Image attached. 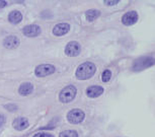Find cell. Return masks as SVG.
Segmentation results:
<instances>
[{"label":"cell","instance_id":"2","mask_svg":"<svg viewBox=\"0 0 155 137\" xmlns=\"http://www.w3.org/2000/svg\"><path fill=\"white\" fill-rule=\"evenodd\" d=\"M76 92H77V89L74 85H67L60 92L59 95V100L60 102H62L64 104L70 103L75 99L76 97Z\"/></svg>","mask_w":155,"mask_h":137},{"label":"cell","instance_id":"14","mask_svg":"<svg viewBox=\"0 0 155 137\" xmlns=\"http://www.w3.org/2000/svg\"><path fill=\"white\" fill-rule=\"evenodd\" d=\"M21 19H22V14L18 10H13L8 14V20L13 25L19 24L21 22Z\"/></svg>","mask_w":155,"mask_h":137},{"label":"cell","instance_id":"20","mask_svg":"<svg viewBox=\"0 0 155 137\" xmlns=\"http://www.w3.org/2000/svg\"><path fill=\"white\" fill-rule=\"evenodd\" d=\"M4 107L6 108V110H8V111H15V110L17 109V107L15 106V105H13V104H8V105H5Z\"/></svg>","mask_w":155,"mask_h":137},{"label":"cell","instance_id":"7","mask_svg":"<svg viewBox=\"0 0 155 137\" xmlns=\"http://www.w3.org/2000/svg\"><path fill=\"white\" fill-rule=\"evenodd\" d=\"M137 20H138V13L135 10L132 11H128L126 12L124 15L122 16V22L125 25H133L134 24H136Z\"/></svg>","mask_w":155,"mask_h":137},{"label":"cell","instance_id":"11","mask_svg":"<svg viewBox=\"0 0 155 137\" xmlns=\"http://www.w3.org/2000/svg\"><path fill=\"white\" fill-rule=\"evenodd\" d=\"M19 45V39L15 36H8L3 41V46L6 49H15Z\"/></svg>","mask_w":155,"mask_h":137},{"label":"cell","instance_id":"16","mask_svg":"<svg viewBox=\"0 0 155 137\" xmlns=\"http://www.w3.org/2000/svg\"><path fill=\"white\" fill-rule=\"evenodd\" d=\"M59 137H78V133L75 130H65L60 133Z\"/></svg>","mask_w":155,"mask_h":137},{"label":"cell","instance_id":"12","mask_svg":"<svg viewBox=\"0 0 155 137\" xmlns=\"http://www.w3.org/2000/svg\"><path fill=\"white\" fill-rule=\"evenodd\" d=\"M104 94V89L99 85H92V86H89L88 89H86V95L88 98H91V99H95V98H98L99 95H101Z\"/></svg>","mask_w":155,"mask_h":137},{"label":"cell","instance_id":"10","mask_svg":"<svg viewBox=\"0 0 155 137\" xmlns=\"http://www.w3.org/2000/svg\"><path fill=\"white\" fill-rule=\"evenodd\" d=\"M70 31V25L66 22H62V24H58L53 28V35L57 37H61L66 35Z\"/></svg>","mask_w":155,"mask_h":137},{"label":"cell","instance_id":"13","mask_svg":"<svg viewBox=\"0 0 155 137\" xmlns=\"http://www.w3.org/2000/svg\"><path fill=\"white\" fill-rule=\"evenodd\" d=\"M34 90V85L31 82H25L22 84H20L19 89H18V92L20 95H23V97H27V95H31Z\"/></svg>","mask_w":155,"mask_h":137},{"label":"cell","instance_id":"15","mask_svg":"<svg viewBox=\"0 0 155 137\" xmlns=\"http://www.w3.org/2000/svg\"><path fill=\"white\" fill-rule=\"evenodd\" d=\"M101 15V11L97 9H89L85 12V17L88 22H93Z\"/></svg>","mask_w":155,"mask_h":137},{"label":"cell","instance_id":"3","mask_svg":"<svg viewBox=\"0 0 155 137\" xmlns=\"http://www.w3.org/2000/svg\"><path fill=\"white\" fill-rule=\"evenodd\" d=\"M84 118L85 114L80 109H73L67 114V120L71 124H79L84 120Z\"/></svg>","mask_w":155,"mask_h":137},{"label":"cell","instance_id":"6","mask_svg":"<svg viewBox=\"0 0 155 137\" xmlns=\"http://www.w3.org/2000/svg\"><path fill=\"white\" fill-rule=\"evenodd\" d=\"M81 48L78 42L76 41H72L67 44V46L65 47V54L69 57H76L80 54Z\"/></svg>","mask_w":155,"mask_h":137},{"label":"cell","instance_id":"9","mask_svg":"<svg viewBox=\"0 0 155 137\" xmlns=\"http://www.w3.org/2000/svg\"><path fill=\"white\" fill-rule=\"evenodd\" d=\"M12 126H13L14 129L17 130V131H22V130H25L28 126H30V123H28V120L27 118L17 117L13 120Z\"/></svg>","mask_w":155,"mask_h":137},{"label":"cell","instance_id":"8","mask_svg":"<svg viewBox=\"0 0 155 137\" xmlns=\"http://www.w3.org/2000/svg\"><path fill=\"white\" fill-rule=\"evenodd\" d=\"M41 32H42V30H41V28L37 25H27V27H25L22 30L23 35L28 38H35V37L39 36L41 34Z\"/></svg>","mask_w":155,"mask_h":137},{"label":"cell","instance_id":"5","mask_svg":"<svg viewBox=\"0 0 155 137\" xmlns=\"http://www.w3.org/2000/svg\"><path fill=\"white\" fill-rule=\"evenodd\" d=\"M55 71H56V68L52 64H41L35 69V73H36L38 77L48 76V75L53 74Z\"/></svg>","mask_w":155,"mask_h":137},{"label":"cell","instance_id":"4","mask_svg":"<svg viewBox=\"0 0 155 137\" xmlns=\"http://www.w3.org/2000/svg\"><path fill=\"white\" fill-rule=\"evenodd\" d=\"M154 65V60L151 57H141L137 59L133 64V70L140 71L143 69H146L148 67Z\"/></svg>","mask_w":155,"mask_h":137},{"label":"cell","instance_id":"21","mask_svg":"<svg viewBox=\"0 0 155 137\" xmlns=\"http://www.w3.org/2000/svg\"><path fill=\"white\" fill-rule=\"evenodd\" d=\"M5 121H6V119H5V116L2 115V114H0V128H1L4 125Z\"/></svg>","mask_w":155,"mask_h":137},{"label":"cell","instance_id":"22","mask_svg":"<svg viewBox=\"0 0 155 137\" xmlns=\"http://www.w3.org/2000/svg\"><path fill=\"white\" fill-rule=\"evenodd\" d=\"M6 4H7V2H6V1H4V0H0V8L6 6Z\"/></svg>","mask_w":155,"mask_h":137},{"label":"cell","instance_id":"18","mask_svg":"<svg viewBox=\"0 0 155 137\" xmlns=\"http://www.w3.org/2000/svg\"><path fill=\"white\" fill-rule=\"evenodd\" d=\"M34 137H54V136L52 135V134H49V133L41 132V133H37Z\"/></svg>","mask_w":155,"mask_h":137},{"label":"cell","instance_id":"1","mask_svg":"<svg viewBox=\"0 0 155 137\" xmlns=\"http://www.w3.org/2000/svg\"><path fill=\"white\" fill-rule=\"evenodd\" d=\"M96 71V66L92 62H84L81 65L78 66L76 69L75 75L76 78L79 80H86L89 79L94 75Z\"/></svg>","mask_w":155,"mask_h":137},{"label":"cell","instance_id":"17","mask_svg":"<svg viewBox=\"0 0 155 137\" xmlns=\"http://www.w3.org/2000/svg\"><path fill=\"white\" fill-rule=\"evenodd\" d=\"M110 78H112V72H110V70L107 69V70H104V72H102L101 80L104 81V82H107V81H110Z\"/></svg>","mask_w":155,"mask_h":137},{"label":"cell","instance_id":"19","mask_svg":"<svg viewBox=\"0 0 155 137\" xmlns=\"http://www.w3.org/2000/svg\"><path fill=\"white\" fill-rule=\"evenodd\" d=\"M119 0H114V1H109V0H104V3L106 5H109V6H112V5H116L119 3Z\"/></svg>","mask_w":155,"mask_h":137}]
</instances>
